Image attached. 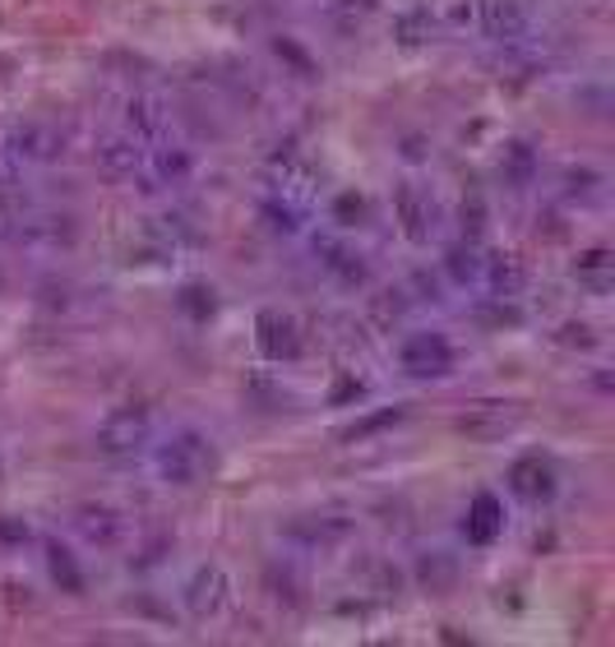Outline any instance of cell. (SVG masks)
<instances>
[{
    "label": "cell",
    "mask_w": 615,
    "mask_h": 647,
    "mask_svg": "<svg viewBox=\"0 0 615 647\" xmlns=\"http://www.w3.org/2000/svg\"><path fill=\"white\" fill-rule=\"evenodd\" d=\"M209 467H213V449L200 435H176V439L163 444V454H158V472L171 486H194Z\"/></svg>",
    "instance_id": "1"
},
{
    "label": "cell",
    "mask_w": 615,
    "mask_h": 647,
    "mask_svg": "<svg viewBox=\"0 0 615 647\" xmlns=\"http://www.w3.org/2000/svg\"><path fill=\"white\" fill-rule=\"evenodd\" d=\"M510 486H514V495H523V500H546V495L556 490L551 462H541V458H518L514 472H510Z\"/></svg>",
    "instance_id": "2"
},
{
    "label": "cell",
    "mask_w": 615,
    "mask_h": 647,
    "mask_svg": "<svg viewBox=\"0 0 615 647\" xmlns=\"http://www.w3.org/2000/svg\"><path fill=\"white\" fill-rule=\"evenodd\" d=\"M403 366L412 375H445L449 370V347L439 338H412L403 347Z\"/></svg>",
    "instance_id": "3"
},
{
    "label": "cell",
    "mask_w": 615,
    "mask_h": 647,
    "mask_svg": "<svg viewBox=\"0 0 615 647\" xmlns=\"http://www.w3.org/2000/svg\"><path fill=\"white\" fill-rule=\"evenodd\" d=\"M223 573L217 569H200L194 573V583H190V611L194 615H213L217 606H223Z\"/></svg>",
    "instance_id": "4"
},
{
    "label": "cell",
    "mask_w": 615,
    "mask_h": 647,
    "mask_svg": "<svg viewBox=\"0 0 615 647\" xmlns=\"http://www.w3.org/2000/svg\"><path fill=\"white\" fill-rule=\"evenodd\" d=\"M495 527H500V523H495V500H491V495H481V500L472 504L468 537H472V542H491V537H495Z\"/></svg>",
    "instance_id": "5"
}]
</instances>
